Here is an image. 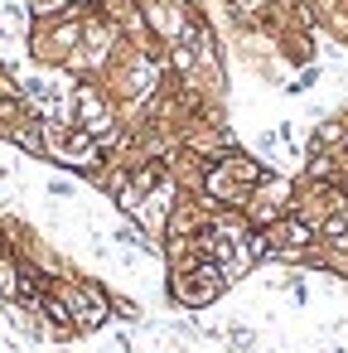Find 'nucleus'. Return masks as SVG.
I'll return each instance as SVG.
<instances>
[{
    "mask_svg": "<svg viewBox=\"0 0 348 353\" xmlns=\"http://www.w3.org/2000/svg\"><path fill=\"white\" fill-rule=\"evenodd\" d=\"M112 319H126V324H141L145 314H141V305H136V300H126V295H112Z\"/></svg>",
    "mask_w": 348,
    "mask_h": 353,
    "instance_id": "obj_7",
    "label": "nucleus"
},
{
    "mask_svg": "<svg viewBox=\"0 0 348 353\" xmlns=\"http://www.w3.org/2000/svg\"><path fill=\"white\" fill-rule=\"evenodd\" d=\"M343 160H348V136H343Z\"/></svg>",
    "mask_w": 348,
    "mask_h": 353,
    "instance_id": "obj_10",
    "label": "nucleus"
},
{
    "mask_svg": "<svg viewBox=\"0 0 348 353\" xmlns=\"http://www.w3.org/2000/svg\"><path fill=\"white\" fill-rule=\"evenodd\" d=\"M295 199H300V179L271 170V174L247 194V208H242V213H247L252 228H271V223H280L285 213H295Z\"/></svg>",
    "mask_w": 348,
    "mask_h": 353,
    "instance_id": "obj_2",
    "label": "nucleus"
},
{
    "mask_svg": "<svg viewBox=\"0 0 348 353\" xmlns=\"http://www.w3.org/2000/svg\"><path fill=\"white\" fill-rule=\"evenodd\" d=\"M218 339L227 343V353H252V348H256V334H252L247 324H227Z\"/></svg>",
    "mask_w": 348,
    "mask_h": 353,
    "instance_id": "obj_6",
    "label": "nucleus"
},
{
    "mask_svg": "<svg viewBox=\"0 0 348 353\" xmlns=\"http://www.w3.org/2000/svg\"><path fill=\"white\" fill-rule=\"evenodd\" d=\"M232 281L223 276V266L218 261H208V256H198L194 266H184V271H170L165 276V290H170V300L179 305V310H208V305H218L223 300V290H227Z\"/></svg>",
    "mask_w": 348,
    "mask_h": 353,
    "instance_id": "obj_1",
    "label": "nucleus"
},
{
    "mask_svg": "<svg viewBox=\"0 0 348 353\" xmlns=\"http://www.w3.org/2000/svg\"><path fill=\"white\" fill-rule=\"evenodd\" d=\"M73 189H78V184H73V179H63V174H59V179H49V199H73Z\"/></svg>",
    "mask_w": 348,
    "mask_h": 353,
    "instance_id": "obj_9",
    "label": "nucleus"
},
{
    "mask_svg": "<svg viewBox=\"0 0 348 353\" xmlns=\"http://www.w3.org/2000/svg\"><path fill=\"white\" fill-rule=\"evenodd\" d=\"M314 83H319V68H305V73H300L295 83H285V92H309Z\"/></svg>",
    "mask_w": 348,
    "mask_h": 353,
    "instance_id": "obj_8",
    "label": "nucleus"
},
{
    "mask_svg": "<svg viewBox=\"0 0 348 353\" xmlns=\"http://www.w3.org/2000/svg\"><path fill=\"white\" fill-rule=\"evenodd\" d=\"M343 136H348V121L329 117V121H319V126H314V136H309L305 155H329V150H343Z\"/></svg>",
    "mask_w": 348,
    "mask_h": 353,
    "instance_id": "obj_3",
    "label": "nucleus"
},
{
    "mask_svg": "<svg viewBox=\"0 0 348 353\" xmlns=\"http://www.w3.org/2000/svg\"><path fill=\"white\" fill-rule=\"evenodd\" d=\"M34 20H59V15H78V0H30Z\"/></svg>",
    "mask_w": 348,
    "mask_h": 353,
    "instance_id": "obj_5",
    "label": "nucleus"
},
{
    "mask_svg": "<svg viewBox=\"0 0 348 353\" xmlns=\"http://www.w3.org/2000/svg\"><path fill=\"white\" fill-rule=\"evenodd\" d=\"M30 30H34L30 6H15V0H6V6H0V34H6V39H30Z\"/></svg>",
    "mask_w": 348,
    "mask_h": 353,
    "instance_id": "obj_4",
    "label": "nucleus"
}]
</instances>
